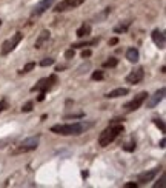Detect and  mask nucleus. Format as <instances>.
<instances>
[{
  "label": "nucleus",
  "mask_w": 166,
  "mask_h": 188,
  "mask_svg": "<svg viewBox=\"0 0 166 188\" xmlns=\"http://www.w3.org/2000/svg\"><path fill=\"white\" fill-rule=\"evenodd\" d=\"M92 125H94L92 122H85V120L76 123H57L51 127V131L55 134H60V136H79V134L89 130Z\"/></svg>",
  "instance_id": "f257e3e1"
},
{
  "label": "nucleus",
  "mask_w": 166,
  "mask_h": 188,
  "mask_svg": "<svg viewBox=\"0 0 166 188\" xmlns=\"http://www.w3.org/2000/svg\"><path fill=\"white\" fill-rule=\"evenodd\" d=\"M123 131H125V128H123V125L120 123V122H111L108 127L100 133V136H98V145L100 147H108L109 144H112V142Z\"/></svg>",
  "instance_id": "f03ea898"
},
{
  "label": "nucleus",
  "mask_w": 166,
  "mask_h": 188,
  "mask_svg": "<svg viewBox=\"0 0 166 188\" xmlns=\"http://www.w3.org/2000/svg\"><path fill=\"white\" fill-rule=\"evenodd\" d=\"M39 142H40V134H35V136L31 137H26L22 142H18L15 145V150H12L11 153L12 154H20V153H28V151H32L39 147Z\"/></svg>",
  "instance_id": "7ed1b4c3"
},
{
  "label": "nucleus",
  "mask_w": 166,
  "mask_h": 188,
  "mask_svg": "<svg viewBox=\"0 0 166 188\" xmlns=\"http://www.w3.org/2000/svg\"><path fill=\"white\" fill-rule=\"evenodd\" d=\"M57 83V76L55 74H51L49 77H45V79H40L39 82H37L32 88H31V91L35 93V91H39V93H45L46 91H49V89Z\"/></svg>",
  "instance_id": "20e7f679"
},
{
  "label": "nucleus",
  "mask_w": 166,
  "mask_h": 188,
  "mask_svg": "<svg viewBox=\"0 0 166 188\" xmlns=\"http://www.w3.org/2000/svg\"><path fill=\"white\" fill-rule=\"evenodd\" d=\"M22 39H23V34H22V32H15L14 35H11V39H8V40H5V42L2 43L0 54H2V56H8L11 51L15 49V46L22 42Z\"/></svg>",
  "instance_id": "39448f33"
},
{
  "label": "nucleus",
  "mask_w": 166,
  "mask_h": 188,
  "mask_svg": "<svg viewBox=\"0 0 166 188\" xmlns=\"http://www.w3.org/2000/svg\"><path fill=\"white\" fill-rule=\"evenodd\" d=\"M148 96H149V94H148L146 91H142V93H138L137 96H134V99H131L125 105V111L126 113H132V111L138 110L143 105V102L148 99Z\"/></svg>",
  "instance_id": "423d86ee"
},
{
  "label": "nucleus",
  "mask_w": 166,
  "mask_h": 188,
  "mask_svg": "<svg viewBox=\"0 0 166 188\" xmlns=\"http://www.w3.org/2000/svg\"><path fill=\"white\" fill-rule=\"evenodd\" d=\"M85 0H62L60 3L55 5L54 11L55 13H63V11H69V10H74V8L80 6Z\"/></svg>",
  "instance_id": "0eeeda50"
},
{
  "label": "nucleus",
  "mask_w": 166,
  "mask_h": 188,
  "mask_svg": "<svg viewBox=\"0 0 166 188\" xmlns=\"http://www.w3.org/2000/svg\"><path fill=\"white\" fill-rule=\"evenodd\" d=\"M165 93H166V89L165 88H160V89H157L152 96H148V99H146V108H155V106L163 100Z\"/></svg>",
  "instance_id": "6e6552de"
},
{
  "label": "nucleus",
  "mask_w": 166,
  "mask_h": 188,
  "mask_svg": "<svg viewBox=\"0 0 166 188\" xmlns=\"http://www.w3.org/2000/svg\"><path fill=\"white\" fill-rule=\"evenodd\" d=\"M143 77H145V69L142 66H138V68L132 69L131 73L126 76V82L131 83V85H137L143 80Z\"/></svg>",
  "instance_id": "1a4fd4ad"
},
{
  "label": "nucleus",
  "mask_w": 166,
  "mask_h": 188,
  "mask_svg": "<svg viewBox=\"0 0 166 188\" xmlns=\"http://www.w3.org/2000/svg\"><path fill=\"white\" fill-rule=\"evenodd\" d=\"M55 0H40L39 3H35V6L32 8L31 11V15L32 17H37V15H42L46 10H49V8L54 5Z\"/></svg>",
  "instance_id": "9d476101"
},
{
  "label": "nucleus",
  "mask_w": 166,
  "mask_h": 188,
  "mask_svg": "<svg viewBox=\"0 0 166 188\" xmlns=\"http://www.w3.org/2000/svg\"><path fill=\"white\" fill-rule=\"evenodd\" d=\"M157 173H159V168H154V170H149V171H145V173H142V174H138L137 184H138V185H143V184H146V182H151L152 179L157 176Z\"/></svg>",
  "instance_id": "9b49d317"
},
{
  "label": "nucleus",
  "mask_w": 166,
  "mask_h": 188,
  "mask_svg": "<svg viewBox=\"0 0 166 188\" xmlns=\"http://www.w3.org/2000/svg\"><path fill=\"white\" fill-rule=\"evenodd\" d=\"M151 39H152V42L157 45V46H159V49H165L166 39H165L163 31H160V29H154L152 34H151Z\"/></svg>",
  "instance_id": "f8f14e48"
},
{
  "label": "nucleus",
  "mask_w": 166,
  "mask_h": 188,
  "mask_svg": "<svg viewBox=\"0 0 166 188\" xmlns=\"http://www.w3.org/2000/svg\"><path fill=\"white\" fill-rule=\"evenodd\" d=\"M49 37H51V32H49L48 29H43V31L39 34V37H37V40H35V43H34V48H35V49H40L45 43H48Z\"/></svg>",
  "instance_id": "ddd939ff"
},
{
  "label": "nucleus",
  "mask_w": 166,
  "mask_h": 188,
  "mask_svg": "<svg viewBox=\"0 0 166 188\" xmlns=\"http://www.w3.org/2000/svg\"><path fill=\"white\" fill-rule=\"evenodd\" d=\"M100 42V37H94L91 40H83V42H76L71 45L72 49H77V48H85V46H95V45H98Z\"/></svg>",
  "instance_id": "4468645a"
},
{
  "label": "nucleus",
  "mask_w": 166,
  "mask_h": 188,
  "mask_svg": "<svg viewBox=\"0 0 166 188\" xmlns=\"http://www.w3.org/2000/svg\"><path fill=\"white\" fill-rule=\"evenodd\" d=\"M128 93H129L128 88H115V89H112V91H109V93L106 94V97H108V99H115V97L126 96Z\"/></svg>",
  "instance_id": "2eb2a0df"
},
{
  "label": "nucleus",
  "mask_w": 166,
  "mask_h": 188,
  "mask_svg": "<svg viewBox=\"0 0 166 188\" xmlns=\"http://www.w3.org/2000/svg\"><path fill=\"white\" fill-rule=\"evenodd\" d=\"M126 59L131 62V63H137L138 59H140V52H138L137 48H129L126 51Z\"/></svg>",
  "instance_id": "dca6fc26"
},
{
  "label": "nucleus",
  "mask_w": 166,
  "mask_h": 188,
  "mask_svg": "<svg viewBox=\"0 0 166 188\" xmlns=\"http://www.w3.org/2000/svg\"><path fill=\"white\" fill-rule=\"evenodd\" d=\"M91 25L89 23H83L80 28L77 29V37H80V39H83V37H88V35L91 34Z\"/></svg>",
  "instance_id": "f3484780"
},
{
  "label": "nucleus",
  "mask_w": 166,
  "mask_h": 188,
  "mask_svg": "<svg viewBox=\"0 0 166 188\" xmlns=\"http://www.w3.org/2000/svg\"><path fill=\"white\" fill-rule=\"evenodd\" d=\"M129 26H131V22L126 20V22H123V23H120V25L114 26V32H115V34H123V32L128 31Z\"/></svg>",
  "instance_id": "a211bd4d"
},
{
  "label": "nucleus",
  "mask_w": 166,
  "mask_h": 188,
  "mask_svg": "<svg viewBox=\"0 0 166 188\" xmlns=\"http://www.w3.org/2000/svg\"><path fill=\"white\" fill-rule=\"evenodd\" d=\"M109 14H111V8H105L103 11L98 13V14L94 17V20H95V22H103V20H106V17H108Z\"/></svg>",
  "instance_id": "6ab92c4d"
},
{
  "label": "nucleus",
  "mask_w": 166,
  "mask_h": 188,
  "mask_svg": "<svg viewBox=\"0 0 166 188\" xmlns=\"http://www.w3.org/2000/svg\"><path fill=\"white\" fill-rule=\"evenodd\" d=\"M122 148H123L125 151H128V153H132V151L135 150V140H134V139H131L129 142L123 144V145H122Z\"/></svg>",
  "instance_id": "aec40b11"
},
{
  "label": "nucleus",
  "mask_w": 166,
  "mask_h": 188,
  "mask_svg": "<svg viewBox=\"0 0 166 188\" xmlns=\"http://www.w3.org/2000/svg\"><path fill=\"white\" fill-rule=\"evenodd\" d=\"M35 68V62H28V63L18 71V74H26V73H29V71H32Z\"/></svg>",
  "instance_id": "412c9836"
},
{
  "label": "nucleus",
  "mask_w": 166,
  "mask_h": 188,
  "mask_svg": "<svg viewBox=\"0 0 166 188\" xmlns=\"http://www.w3.org/2000/svg\"><path fill=\"white\" fill-rule=\"evenodd\" d=\"M117 63H118V60H117L115 57H111L109 60L103 62V68H115Z\"/></svg>",
  "instance_id": "4be33fe9"
},
{
  "label": "nucleus",
  "mask_w": 166,
  "mask_h": 188,
  "mask_svg": "<svg viewBox=\"0 0 166 188\" xmlns=\"http://www.w3.org/2000/svg\"><path fill=\"white\" fill-rule=\"evenodd\" d=\"M154 123H155V127H157V128H160V131H162V133H165V131H166L165 122H163L162 119H154Z\"/></svg>",
  "instance_id": "5701e85b"
},
{
  "label": "nucleus",
  "mask_w": 166,
  "mask_h": 188,
  "mask_svg": "<svg viewBox=\"0 0 166 188\" xmlns=\"http://www.w3.org/2000/svg\"><path fill=\"white\" fill-rule=\"evenodd\" d=\"M54 59L52 57H46V59H43L42 62H40V66H51V65H54Z\"/></svg>",
  "instance_id": "b1692460"
},
{
  "label": "nucleus",
  "mask_w": 166,
  "mask_h": 188,
  "mask_svg": "<svg viewBox=\"0 0 166 188\" xmlns=\"http://www.w3.org/2000/svg\"><path fill=\"white\" fill-rule=\"evenodd\" d=\"M103 71H94L92 73V76H91V79L92 80H103Z\"/></svg>",
  "instance_id": "393cba45"
},
{
  "label": "nucleus",
  "mask_w": 166,
  "mask_h": 188,
  "mask_svg": "<svg viewBox=\"0 0 166 188\" xmlns=\"http://www.w3.org/2000/svg\"><path fill=\"white\" fill-rule=\"evenodd\" d=\"M32 105H34V102H32V100L26 102V103L22 106V111H23V113H29V111H32Z\"/></svg>",
  "instance_id": "a878e982"
},
{
  "label": "nucleus",
  "mask_w": 166,
  "mask_h": 188,
  "mask_svg": "<svg viewBox=\"0 0 166 188\" xmlns=\"http://www.w3.org/2000/svg\"><path fill=\"white\" fill-rule=\"evenodd\" d=\"M165 181H166V176H165V174H162L160 181L154 184V188H159V187H160V188H165Z\"/></svg>",
  "instance_id": "bb28decb"
},
{
  "label": "nucleus",
  "mask_w": 166,
  "mask_h": 188,
  "mask_svg": "<svg viewBox=\"0 0 166 188\" xmlns=\"http://www.w3.org/2000/svg\"><path fill=\"white\" fill-rule=\"evenodd\" d=\"M83 113H79V114H68V116H65V120H69V119H82L83 117Z\"/></svg>",
  "instance_id": "cd10ccee"
},
{
  "label": "nucleus",
  "mask_w": 166,
  "mask_h": 188,
  "mask_svg": "<svg viewBox=\"0 0 166 188\" xmlns=\"http://www.w3.org/2000/svg\"><path fill=\"white\" fill-rule=\"evenodd\" d=\"M6 108H8V102H6V99H2L0 100V113L5 111Z\"/></svg>",
  "instance_id": "c85d7f7f"
},
{
  "label": "nucleus",
  "mask_w": 166,
  "mask_h": 188,
  "mask_svg": "<svg viewBox=\"0 0 166 188\" xmlns=\"http://www.w3.org/2000/svg\"><path fill=\"white\" fill-rule=\"evenodd\" d=\"M11 142H12V139H11V137H8V139H3V140H0V148L6 147V144H11Z\"/></svg>",
  "instance_id": "c756f323"
},
{
  "label": "nucleus",
  "mask_w": 166,
  "mask_h": 188,
  "mask_svg": "<svg viewBox=\"0 0 166 188\" xmlns=\"http://www.w3.org/2000/svg\"><path fill=\"white\" fill-rule=\"evenodd\" d=\"M91 54H92V51H91V49H83V51H82V57H83V59L91 57Z\"/></svg>",
  "instance_id": "7c9ffc66"
},
{
  "label": "nucleus",
  "mask_w": 166,
  "mask_h": 188,
  "mask_svg": "<svg viewBox=\"0 0 166 188\" xmlns=\"http://www.w3.org/2000/svg\"><path fill=\"white\" fill-rule=\"evenodd\" d=\"M74 57V49L71 48V49H68L66 52H65V59H72Z\"/></svg>",
  "instance_id": "2f4dec72"
},
{
  "label": "nucleus",
  "mask_w": 166,
  "mask_h": 188,
  "mask_svg": "<svg viewBox=\"0 0 166 188\" xmlns=\"http://www.w3.org/2000/svg\"><path fill=\"white\" fill-rule=\"evenodd\" d=\"M137 185H138L137 182H128V184H125V187H126V188H132V187L135 188Z\"/></svg>",
  "instance_id": "473e14b6"
},
{
  "label": "nucleus",
  "mask_w": 166,
  "mask_h": 188,
  "mask_svg": "<svg viewBox=\"0 0 166 188\" xmlns=\"http://www.w3.org/2000/svg\"><path fill=\"white\" fill-rule=\"evenodd\" d=\"M117 43H118V39H117V37L109 39V45H117Z\"/></svg>",
  "instance_id": "72a5a7b5"
},
{
  "label": "nucleus",
  "mask_w": 166,
  "mask_h": 188,
  "mask_svg": "<svg viewBox=\"0 0 166 188\" xmlns=\"http://www.w3.org/2000/svg\"><path fill=\"white\" fill-rule=\"evenodd\" d=\"M165 144H166V140H165V137L160 140V148H165Z\"/></svg>",
  "instance_id": "f704fd0d"
},
{
  "label": "nucleus",
  "mask_w": 166,
  "mask_h": 188,
  "mask_svg": "<svg viewBox=\"0 0 166 188\" xmlns=\"http://www.w3.org/2000/svg\"><path fill=\"white\" fill-rule=\"evenodd\" d=\"M0 26H2V19H0Z\"/></svg>",
  "instance_id": "c9c22d12"
}]
</instances>
